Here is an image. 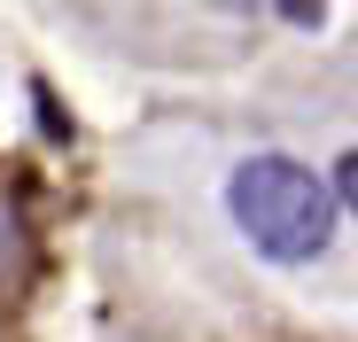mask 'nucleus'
I'll return each mask as SVG.
<instances>
[{
    "label": "nucleus",
    "instance_id": "1",
    "mask_svg": "<svg viewBox=\"0 0 358 342\" xmlns=\"http://www.w3.org/2000/svg\"><path fill=\"white\" fill-rule=\"evenodd\" d=\"M226 210L265 265H312L335 241V195L296 156H242L226 179Z\"/></svg>",
    "mask_w": 358,
    "mask_h": 342
},
{
    "label": "nucleus",
    "instance_id": "2",
    "mask_svg": "<svg viewBox=\"0 0 358 342\" xmlns=\"http://www.w3.org/2000/svg\"><path fill=\"white\" fill-rule=\"evenodd\" d=\"M327 195H335V210H350V218H358V148H350V156L335 163V179H327Z\"/></svg>",
    "mask_w": 358,
    "mask_h": 342
},
{
    "label": "nucleus",
    "instance_id": "3",
    "mask_svg": "<svg viewBox=\"0 0 358 342\" xmlns=\"http://www.w3.org/2000/svg\"><path fill=\"white\" fill-rule=\"evenodd\" d=\"M16 257H24V234H16V218H8V202H0V280L16 272Z\"/></svg>",
    "mask_w": 358,
    "mask_h": 342
},
{
    "label": "nucleus",
    "instance_id": "4",
    "mask_svg": "<svg viewBox=\"0 0 358 342\" xmlns=\"http://www.w3.org/2000/svg\"><path fill=\"white\" fill-rule=\"evenodd\" d=\"M273 8H280L288 24H320V16H327V0H273Z\"/></svg>",
    "mask_w": 358,
    "mask_h": 342
}]
</instances>
